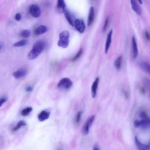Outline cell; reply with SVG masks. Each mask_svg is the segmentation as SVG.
Here are the masks:
<instances>
[{
	"label": "cell",
	"mask_w": 150,
	"mask_h": 150,
	"mask_svg": "<svg viewBox=\"0 0 150 150\" xmlns=\"http://www.w3.org/2000/svg\"><path fill=\"white\" fill-rule=\"evenodd\" d=\"M46 47V42L43 40L36 41L33 45L32 49L28 54V57L30 60L35 59L43 51Z\"/></svg>",
	"instance_id": "obj_1"
},
{
	"label": "cell",
	"mask_w": 150,
	"mask_h": 150,
	"mask_svg": "<svg viewBox=\"0 0 150 150\" xmlns=\"http://www.w3.org/2000/svg\"><path fill=\"white\" fill-rule=\"evenodd\" d=\"M70 34L67 30H63L59 35L57 45L62 48H66L69 44Z\"/></svg>",
	"instance_id": "obj_2"
},
{
	"label": "cell",
	"mask_w": 150,
	"mask_h": 150,
	"mask_svg": "<svg viewBox=\"0 0 150 150\" xmlns=\"http://www.w3.org/2000/svg\"><path fill=\"white\" fill-rule=\"evenodd\" d=\"M73 85L72 81L67 77H64L59 80L57 83V87L61 89H69Z\"/></svg>",
	"instance_id": "obj_3"
},
{
	"label": "cell",
	"mask_w": 150,
	"mask_h": 150,
	"mask_svg": "<svg viewBox=\"0 0 150 150\" xmlns=\"http://www.w3.org/2000/svg\"><path fill=\"white\" fill-rule=\"evenodd\" d=\"M95 119V115H93L91 116H90V117H88L87 118V120L86 121L85 123L83 125V128H82V132L84 135H87L88 132H89V129L90 128V126L91 125L93 122L94 121Z\"/></svg>",
	"instance_id": "obj_4"
},
{
	"label": "cell",
	"mask_w": 150,
	"mask_h": 150,
	"mask_svg": "<svg viewBox=\"0 0 150 150\" xmlns=\"http://www.w3.org/2000/svg\"><path fill=\"white\" fill-rule=\"evenodd\" d=\"M30 14L34 18H39L41 14V10L37 4H32L29 8Z\"/></svg>",
	"instance_id": "obj_5"
},
{
	"label": "cell",
	"mask_w": 150,
	"mask_h": 150,
	"mask_svg": "<svg viewBox=\"0 0 150 150\" xmlns=\"http://www.w3.org/2000/svg\"><path fill=\"white\" fill-rule=\"evenodd\" d=\"M74 26L76 29L80 33H82L85 30L86 26L84 22L81 19H76L74 22Z\"/></svg>",
	"instance_id": "obj_6"
},
{
	"label": "cell",
	"mask_w": 150,
	"mask_h": 150,
	"mask_svg": "<svg viewBox=\"0 0 150 150\" xmlns=\"http://www.w3.org/2000/svg\"><path fill=\"white\" fill-rule=\"evenodd\" d=\"M149 124H150V119L149 118L147 119L136 120L134 122V125L137 128L140 127L145 128L148 126Z\"/></svg>",
	"instance_id": "obj_7"
},
{
	"label": "cell",
	"mask_w": 150,
	"mask_h": 150,
	"mask_svg": "<svg viewBox=\"0 0 150 150\" xmlns=\"http://www.w3.org/2000/svg\"><path fill=\"white\" fill-rule=\"evenodd\" d=\"M26 74H27V69L25 67H21L18 70H17L16 71H14L12 73V75L16 79H19L24 77Z\"/></svg>",
	"instance_id": "obj_8"
},
{
	"label": "cell",
	"mask_w": 150,
	"mask_h": 150,
	"mask_svg": "<svg viewBox=\"0 0 150 150\" xmlns=\"http://www.w3.org/2000/svg\"><path fill=\"white\" fill-rule=\"evenodd\" d=\"M135 143L138 150H150V146L141 142L137 137H135Z\"/></svg>",
	"instance_id": "obj_9"
},
{
	"label": "cell",
	"mask_w": 150,
	"mask_h": 150,
	"mask_svg": "<svg viewBox=\"0 0 150 150\" xmlns=\"http://www.w3.org/2000/svg\"><path fill=\"white\" fill-rule=\"evenodd\" d=\"M131 6L132 9V10L138 15H141L142 13V9L141 8L138 3V2L135 1V0H131L130 1Z\"/></svg>",
	"instance_id": "obj_10"
},
{
	"label": "cell",
	"mask_w": 150,
	"mask_h": 150,
	"mask_svg": "<svg viewBox=\"0 0 150 150\" xmlns=\"http://www.w3.org/2000/svg\"><path fill=\"white\" fill-rule=\"evenodd\" d=\"M132 56L134 59H135L138 55V46L136 39L135 36H132Z\"/></svg>",
	"instance_id": "obj_11"
},
{
	"label": "cell",
	"mask_w": 150,
	"mask_h": 150,
	"mask_svg": "<svg viewBox=\"0 0 150 150\" xmlns=\"http://www.w3.org/2000/svg\"><path fill=\"white\" fill-rule=\"evenodd\" d=\"M112 30H110L107 35V38H106V41H105V53H107L108 52V50L110 49L111 43V40H112Z\"/></svg>",
	"instance_id": "obj_12"
},
{
	"label": "cell",
	"mask_w": 150,
	"mask_h": 150,
	"mask_svg": "<svg viewBox=\"0 0 150 150\" xmlns=\"http://www.w3.org/2000/svg\"><path fill=\"white\" fill-rule=\"evenodd\" d=\"M98 83H99V77H97L95 80L94 81V82L92 84L91 86V96L92 97L94 98L96 97V94H97V87L98 86Z\"/></svg>",
	"instance_id": "obj_13"
},
{
	"label": "cell",
	"mask_w": 150,
	"mask_h": 150,
	"mask_svg": "<svg viewBox=\"0 0 150 150\" xmlns=\"http://www.w3.org/2000/svg\"><path fill=\"white\" fill-rule=\"evenodd\" d=\"M50 112L46 110L42 111L38 115V118L40 121H44L49 118Z\"/></svg>",
	"instance_id": "obj_14"
},
{
	"label": "cell",
	"mask_w": 150,
	"mask_h": 150,
	"mask_svg": "<svg viewBox=\"0 0 150 150\" xmlns=\"http://www.w3.org/2000/svg\"><path fill=\"white\" fill-rule=\"evenodd\" d=\"M48 29L47 27L45 25H40L38 27H37L35 31H34V33L36 35H42L45 33V32H46L47 31Z\"/></svg>",
	"instance_id": "obj_15"
},
{
	"label": "cell",
	"mask_w": 150,
	"mask_h": 150,
	"mask_svg": "<svg viewBox=\"0 0 150 150\" xmlns=\"http://www.w3.org/2000/svg\"><path fill=\"white\" fill-rule=\"evenodd\" d=\"M139 66L145 72L150 74V64L146 62H141L139 63Z\"/></svg>",
	"instance_id": "obj_16"
},
{
	"label": "cell",
	"mask_w": 150,
	"mask_h": 150,
	"mask_svg": "<svg viewBox=\"0 0 150 150\" xmlns=\"http://www.w3.org/2000/svg\"><path fill=\"white\" fill-rule=\"evenodd\" d=\"M94 8L93 6H91L89 9L88 19H87L88 26H90L92 24L94 21Z\"/></svg>",
	"instance_id": "obj_17"
},
{
	"label": "cell",
	"mask_w": 150,
	"mask_h": 150,
	"mask_svg": "<svg viewBox=\"0 0 150 150\" xmlns=\"http://www.w3.org/2000/svg\"><path fill=\"white\" fill-rule=\"evenodd\" d=\"M57 9L60 12H65L66 10V4L64 1L59 0L57 2Z\"/></svg>",
	"instance_id": "obj_18"
},
{
	"label": "cell",
	"mask_w": 150,
	"mask_h": 150,
	"mask_svg": "<svg viewBox=\"0 0 150 150\" xmlns=\"http://www.w3.org/2000/svg\"><path fill=\"white\" fill-rule=\"evenodd\" d=\"M122 56H119L114 61V66L115 67V68L119 70H120L121 67V63H122Z\"/></svg>",
	"instance_id": "obj_19"
},
{
	"label": "cell",
	"mask_w": 150,
	"mask_h": 150,
	"mask_svg": "<svg viewBox=\"0 0 150 150\" xmlns=\"http://www.w3.org/2000/svg\"><path fill=\"white\" fill-rule=\"evenodd\" d=\"M28 42L26 39H22L16 42H15L13 46L15 47H21V46H26L28 44Z\"/></svg>",
	"instance_id": "obj_20"
},
{
	"label": "cell",
	"mask_w": 150,
	"mask_h": 150,
	"mask_svg": "<svg viewBox=\"0 0 150 150\" xmlns=\"http://www.w3.org/2000/svg\"><path fill=\"white\" fill-rule=\"evenodd\" d=\"M64 13V16H65V18H66L67 22L69 23V24H70L71 26H74V22H73L72 17H71L70 13H69V12L66 11Z\"/></svg>",
	"instance_id": "obj_21"
},
{
	"label": "cell",
	"mask_w": 150,
	"mask_h": 150,
	"mask_svg": "<svg viewBox=\"0 0 150 150\" xmlns=\"http://www.w3.org/2000/svg\"><path fill=\"white\" fill-rule=\"evenodd\" d=\"M32 107H26L25 108L23 109L21 112V114L22 116H27L32 111Z\"/></svg>",
	"instance_id": "obj_22"
},
{
	"label": "cell",
	"mask_w": 150,
	"mask_h": 150,
	"mask_svg": "<svg viewBox=\"0 0 150 150\" xmlns=\"http://www.w3.org/2000/svg\"><path fill=\"white\" fill-rule=\"evenodd\" d=\"M26 125V124L25 121H23V120H21V121H19L17 123V124H16V126L13 128L12 130H13V131H16L18 130L19 129H20L21 127L25 126Z\"/></svg>",
	"instance_id": "obj_23"
},
{
	"label": "cell",
	"mask_w": 150,
	"mask_h": 150,
	"mask_svg": "<svg viewBox=\"0 0 150 150\" xmlns=\"http://www.w3.org/2000/svg\"><path fill=\"white\" fill-rule=\"evenodd\" d=\"M30 35V32L29 30H27V29H25V30H23L22 31H21V32L20 33V35L21 37L22 38H28Z\"/></svg>",
	"instance_id": "obj_24"
},
{
	"label": "cell",
	"mask_w": 150,
	"mask_h": 150,
	"mask_svg": "<svg viewBox=\"0 0 150 150\" xmlns=\"http://www.w3.org/2000/svg\"><path fill=\"white\" fill-rule=\"evenodd\" d=\"M81 53H82V48H80V50L77 52L76 55L74 56L72 58L71 60H72V61H76V60H77V59L80 57Z\"/></svg>",
	"instance_id": "obj_25"
},
{
	"label": "cell",
	"mask_w": 150,
	"mask_h": 150,
	"mask_svg": "<svg viewBox=\"0 0 150 150\" xmlns=\"http://www.w3.org/2000/svg\"><path fill=\"white\" fill-rule=\"evenodd\" d=\"M81 115H82V111H79L75 117V122L76 123H79L81 120Z\"/></svg>",
	"instance_id": "obj_26"
},
{
	"label": "cell",
	"mask_w": 150,
	"mask_h": 150,
	"mask_svg": "<svg viewBox=\"0 0 150 150\" xmlns=\"http://www.w3.org/2000/svg\"><path fill=\"white\" fill-rule=\"evenodd\" d=\"M108 23H109V18L107 17L104 22V25H103V32H105L108 26Z\"/></svg>",
	"instance_id": "obj_27"
},
{
	"label": "cell",
	"mask_w": 150,
	"mask_h": 150,
	"mask_svg": "<svg viewBox=\"0 0 150 150\" xmlns=\"http://www.w3.org/2000/svg\"><path fill=\"white\" fill-rule=\"evenodd\" d=\"M8 100V97L6 96H4L1 98L0 100V107H2L4 103H5Z\"/></svg>",
	"instance_id": "obj_28"
},
{
	"label": "cell",
	"mask_w": 150,
	"mask_h": 150,
	"mask_svg": "<svg viewBox=\"0 0 150 150\" xmlns=\"http://www.w3.org/2000/svg\"><path fill=\"white\" fill-rule=\"evenodd\" d=\"M15 19H16V21H20V20L21 19V18H22V15H21V14L19 13H16V15H15Z\"/></svg>",
	"instance_id": "obj_29"
},
{
	"label": "cell",
	"mask_w": 150,
	"mask_h": 150,
	"mask_svg": "<svg viewBox=\"0 0 150 150\" xmlns=\"http://www.w3.org/2000/svg\"><path fill=\"white\" fill-rule=\"evenodd\" d=\"M32 87L31 86H28L26 87L25 88V90L27 91V92H29V91H31L32 90Z\"/></svg>",
	"instance_id": "obj_30"
},
{
	"label": "cell",
	"mask_w": 150,
	"mask_h": 150,
	"mask_svg": "<svg viewBox=\"0 0 150 150\" xmlns=\"http://www.w3.org/2000/svg\"><path fill=\"white\" fill-rule=\"evenodd\" d=\"M93 150H100L99 146H98L97 144H95V145L93 146Z\"/></svg>",
	"instance_id": "obj_31"
},
{
	"label": "cell",
	"mask_w": 150,
	"mask_h": 150,
	"mask_svg": "<svg viewBox=\"0 0 150 150\" xmlns=\"http://www.w3.org/2000/svg\"><path fill=\"white\" fill-rule=\"evenodd\" d=\"M56 150H63V148L61 146H59Z\"/></svg>",
	"instance_id": "obj_32"
},
{
	"label": "cell",
	"mask_w": 150,
	"mask_h": 150,
	"mask_svg": "<svg viewBox=\"0 0 150 150\" xmlns=\"http://www.w3.org/2000/svg\"><path fill=\"white\" fill-rule=\"evenodd\" d=\"M138 2H139V3H140L141 4H142V1H138Z\"/></svg>",
	"instance_id": "obj_33"
},
{
	"label": "cell",
	"mask_w": 150,
	"mask_h": 150,
	"mask_svg": "<svg viewBox=\"0 0 150 150\" xmlns=\"http://www.w3.org/2000/svg\"><path fill=\"white\" fill-rule=\"evenodd\" d=\"M149 146H150V145H149Z\"/></svg>",
	"instance_id": "obj_34"
}]
</instances>
